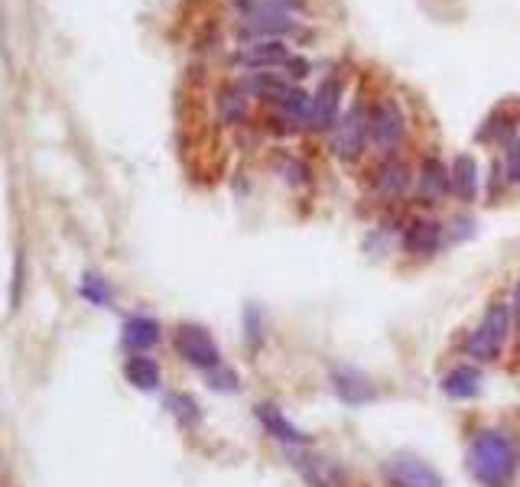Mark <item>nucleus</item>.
<instances>
[{
  "label": "nucleus",
  "instance_id": "obj_1",
  "mask_svg": "<svg viewBox=\"0 0 520 487\" xmlns=\"http://www.w3.org/2000/svg\"><path fill=\"white\" fill-rule=\"evenodd\" d=\"M517 468V445L504 429H481L468 449V471L481 487H507Z\"/></svg>",
  "mask_w": 520,
  "mask_h": 487
},
{
  "label": "nucleus",
  "instance_id": "obj_2",
  "mask_svg": "<svg viewBox=\"0 0 520 487\" xmlns=\"http://www.w3.org/2000/svg\"><path fill=\"white\" fill-rule=\"evenodd\" d=\"M234 10H238V33L244 39L303 36V26L293 20V13L270 0H234Z\"/></svg>",
  "mask_w": 520,
  "mask_h": 487
},
{
  "label": "nucleus",
  "instance_id": "obj_3",
  "mask_svg": "<svg viewBox=\"0 0 520 487\" xmlns=\"http://www.w3.org/2000/svg\"><path fill=\"white\" fill-rule=\"evenodd\" d=\"M507 332H511V306L507 302H491V306L485 309V315H481V322L472 335L465 338V358L472 361H498V354L504 351V341H507Z\"/></svg>",
  "mask_w": 520,
  "mask_h": 487
},
{
  "label": "nucleus",
  "instance_id": "obj_4",
  "mask_svg": "<svg viewBox=\"0 0 520 487\" xmlns=\"http://www.w3.org/2000/svg\"><path fill=\"white\" fill-rule=\"evenodd\" d=\"M407 137V114L397 98H377L368 111V140L381 156H394Z\"/></svg>",
  "mask_w": 520,
  "mask_h": 487
},
{
  "label": "nucleus",
  "instance_id": "obj_5",
  "mask_svg": "<svg viewBox=\"0 0 520 487\" xmlns=\"http://www.w3.org/2000/svg\"><path fill=\"white\" fill-rule=\"evenodd\" d=\"M368 104L355 101L332 127V153L342 163H358L368 150Z\"/></svg>",
  "mask_w": 520,
  "mask_h": 487
},
{
  "label": "nucleus",
  "instance_id": "obj_6",
  "mask_svg": "<svg viewBox=\"0 0 520 487\" xmlns=\"http://www.w3.org/2000/svg\"><path fill=\"white\" fill-rule=\"evenodd\" d=\"M176 351L182 354V361L199 367V371L212 374L221 367V348L215 345V338L205 332L202 325H179L176 328Z\"/></svg>",
  "mask_w": 520,
  "mask_h": 487
},
{
  "label": "nucleus",
  "instance_id": "obj_7",
  "mask_svg": "<svg viewBox=\"0 0 520 487\" xmlns=\"http://www.w3.org/2000/svg\"><path fill=\"white\" fill-rule=\"evenodd\" d=\"M384 478L390 487H442L439 471L423 462L420 455L397 452L384 462Z\"/></svg>",
  "mask_w": 520,
  "mask_h": 487
},
{
  "label": "nucleus",
  "instance_id": "obj_8",
  "mask_svg": "<svg viewBox=\"0 0 520 487\" xmlns=\"http://www.w3.org/2000/svg\"><path fill=\"white\" fill-rule=\"evenodd\" d=\"M342 78L338 75H329V78H322V85L316 88V95L309 98V121L306 127L309 130H319V134H325L329 130L332 134V127L338 124V108H342Z\"/></svg>",
  "mask_w": 520,
  "mask_h": 487
},
{
  "label": "nucleus",
  "instance_id": "obj_9",
  "mask_svg": "<svg viewBox=\"0 0 520 487\" xmlns=\"http://www.w3.org/2000/svg\"><path fill=\"white\" fill-rule=\"evenodd\" d=\"M290 59L293 52L283 46V39H251V43L234 52L231 62L251 72H273V69H286Z\"/></svg>",
  "mask_w": 520,
  "mask_h": 487
},
{
  "label": "nucleus",
  "instance_id": "obj_10",
  "mask_svg": "<svg viewBox=\"0 0 520 487\" xmlns=\"http://www.w3.org/2000/svg\"><path fill=\"white\" fill-rule=\"evenodd\" d=\"M329 384L335 390V397L345 406H368L371 400H377V387L371 384L368 374L358 371V367L335 364L329 371Z\"/></svg>",
  "mask_w": 520,
  "mask_h": 487
},
{
  "label": "nucleus",
  "instance_id": "obj_11",
  "mask_svg": "<svg viewBox=\"0 0 520 487\" xmlns=\"http://www.w3.org/2000/svg\"><path fill=\"white\" fill-rule=\"evenodd\" d=\"M290 462L299 471L309 487H345V471L338 468L332 458L316 455V452H303V449H293L290 452Z\"/></svg>",
  "mask_w": 520,
  "mask_h": 487
},
{
  "label": "nucleus",
  "instance_id": "obj_12",
  "mask_svg": "<svg viewBox=\"0 0 520 487\" xmlns=\"http://www.w3.org/2000/svg\"><path fill=\"white\" fill-rule=\"evenodd\" d=\"M374 192L381 195L384 202H397L403 199L410 189H413V173H410V166L400 160V156H384L381 166L374 169Z\"/></svg>",
  "mask_w": 520,
  "mask_h": 487
},
{
  "label": "nucleus",
  "instance_id": "obj_13",
  "mask_svg": "<svg viewBox=\"0 0 520 487\" xmlns=\"http://www.w3.org/2000/svg\"><path fill=\"white\" fill-rule=\"evenodd\" d=\"M446 244V231H442L439 221L433 218H416L407 225V231L400 234V247L413 257H429Z\"/></svg>",
  "mask_w": 520,
  "mask_h": 487
},
{
  "label": "nucleus",
  "instance_id": "obj_14",
  "mask_svg": "<svg viewBox=\"0 0 520 487\" xmlns=\"http://www.w3.org/2000/svg\"><path fill=\"white\" fill-rule=\"evenodd\" d=\"M452 192L449 186V166L436 160V156H429L420 166V176H416V199L423 205H439L446 195Z\"/></svg>",
  "mask_w": 520,
  "mask_h": 487
},
{
  "label": "nucleus",
  "instance_id": "obj_15",
  "mask_svg": "<svg viewBox=\"0 0 520 487\" xmlns=\"http://www.w3.org/2000/svg\"><path fill=\"white\" fill-rule=\"evenodd\" d=\"M254 416H257V423L264 426L267 436H273V439L283 442V445H290V449H299V445H309L306 432L299 429V426H293L290 419H286L273 403H257V406H254Z\"/></svg>",
  "mask_w": 520,
  "mask_h": 487
},
{
  "label": "nucleus",
  "instance_id": "obj_16",
  "mask_svg": "<svg viewBox=\"0 0 520 487\" xmlns=\"http://www.w3.org/2000/svg\"><path fill=\"white\" fill-rule=\"evenodd\" d=\"M449 186H452V195L459 202H475L478 199V163H475V156H468V153L455 156L452 169H449Z\"/></svg>",
  "mask_w": 520,
  "mask_h": 487
},
{
  "label": "nucleus",
  "instance_id": "obj_17",
  "mask_svg": "<svg viewBox=\"0 0 520 487\" xmlns=\"http://www.w3.org/2000/svg\"><path fill=\"white\" fill-rule=\"evenodd\" d=\"M442 393L452 400H472L481 393V371L472 364H462L442 377Z\"/></svg>",
  "mask_w": 520,
  "mask_h": 487
},
{
  "label": "nucleus",
  "instance_id": "obj_18",
  "mask_svg": "<svg viewBox=\"0 0 520 487\" xmlns=\"http://www.w3.org/2000/svg\"><path fill=\"white\" fill-rule=\"evenodd\" d=\"M156 341H160V325L147 315H134V319H127L124 325V345L134 348V351H143V348H153Z\"/></svg>",
  "mask_w": 520,
  "mask_h": 487
},
{
  "label": "nucleus",
  "instance_id": "obj_19",
  "mask_svg": "<svg viewBox=\"0 0 520 487\" xmlns=\"http://www.w3.org/2000/svg\"><path fill=\"white\" fill-rule=\"evenodd\" d=\"M124 374H127L130 384L140 387V390H156V387H160V367H156L153 358H143V354L127 358Z\"/></svg>",
  "mask_w": 520,
  "mask_h": 487
},
{
  "label": "nucleus",
  "instance_id": "obj_20",
  "mask_svg": "<svg viewBox=\"0 0 520 487\" xmlns=\"http://www.w3.org/2000/svg\"><path fill=\"white\" fill-rule=\"evenodd\" d=\"M218 108H221V117H225L228 124H241L247 117V91L241 85L225 88L218 98Z\"/></svg>",
  "mask_w": 520,
  "mask_h": 487
},
{
  "label": "nucleus",
  "instance_id": "obj_21",
  "mask_svg": "<svg viewBox=\"0 0 520 487\" xmlns=\"http://www.w3.org/2000/svg\"><path fill=\"white\" fill-rule=\"evenodd\" d=\"M166 406H169V413H173L182 426H195L202 419L199 403H195L192 397H186V393H173V397L166 400Z\"/></svg>",
  "mask_w": 520,
  "mask_h": 487
},
{
  "label": "nucleus",
  "instance_id": "obj_22",
  "mask_svg": "<svg viewBox=\"0 0 520 487\" xmlns=\"http://www.w3.org/2000/svg\"><path fill=\"white\" fill-rule=\"evenodd\" d=\"M504 176L511 186H520V137L507 143V156H504Z\"/></svg>",
  "mask_w": 520,
  "mask_h": 487
},
{
  "label": "nucleus",
  "instance_id": "obj_23",
  "mask_svg": "<svg viewBox=\"0 0 520 487\" xmlns=\"http://www.w3.org/2000/svg\"><path fill=\"white\" fill-rule=\"evenodd\" d=\"M82 293L91 299V302H98V306H104V302L111 299V289L104 286V280H98V276H85V283H82Z\"/></svg>",
  "mask_w": 520,
  "mask_h": 487
},
{
  "label": "nucleus",
  "instance_id": "obj_24",
  "mask_svg": "<svg viewBox=\"0 0 520 487\" xmlns=\"http://www.w3.org/2000/svg\"><path fill=\"white\" fill-rule=\"evenodd\" d=\"M208 380H212V387H215V390H221V393H231V390H238V374H234V371H228L225 364H221L218 371H212V374H208Z\"/></svg>",
  "mask_w": 520,
  "mask_h": 487
},
{
  "label": "nucleus",
  "instance_id": "obj_25",
  "mask_svg": "<svg viewBox=\"0 0 520 487\" xmlns=\"http://www.w3.org/2000/svg\"><path fill=\"white\" fill-rule=\"evenodd\" d=\"M244 319H247V338H251V348H260V341H264V325H260V312L251 306Z\"/></svg>",
  "mask_w": 520,
  "mask_h": 487
},
{
  "label": "nucleus",
  "instance_id": "obj_26",
  "mask_svg": "<svg viewBox=\"0 0 520 487\" xmlns=\"http://www.w3.org/2000/svg\"><path fill=\"white\" fill-rule=\"evenodd\" d=\"M286 75H290V78H303V75H309V62H306V59H299V56H293L290 62H286Z\"/></svg>",
  "mask_w": 520,
  "mask_h": 487
},
{
  "label": "nucleus",
  "instance_id": "obj_27",
  "mask_svg": "<svg viewBox=\"0 0 520 487\" xmlns=\"http://www.w3.org/2000/svg\"><path fill=\"white\" fill-rule=\"evenodd\" d=\"M511 315L520 322V280H517V286H514V299H511Z\"/></svg>",
  "mask_w": 520,
  "mask_h": 487
},
{
  "label": "nucleus",
  "instance_id": "obj_28",
  "mask_svg": "<svg viewBox=\"0 0 520 487\" xmlns=\"http://www.w3.org/2000/svg\"><path fill=\"white\" fill-rule=\"evenodd\" d=\"M270 4H280L283 10H299V7H303V0H270Z\"/></svg>",
  "mask_w": 520,
  "mask_h": 487
}]
</instances>
